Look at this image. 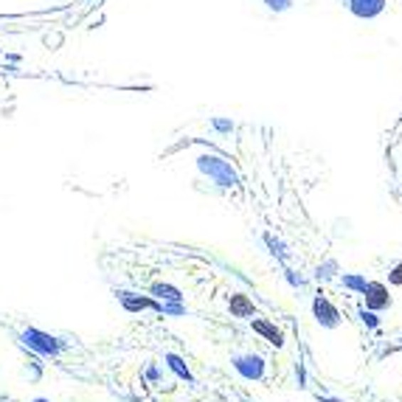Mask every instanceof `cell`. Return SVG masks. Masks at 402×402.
Returning a JSON list of instances; mask_svg holds the SVG:
<instances>
[{
    "label": "cell",
    "mask_w": 402,
    "mask_h": 402,
    "mask_svg": "<svg viewBox=\"0 0 402 402\" xmlns=\"http://www.w3.org/2000/svg\"><path fill=\"white\" fill-rule=\"evenodd\" d=\"M363 295H366V310H371V312H380V310H386L391 304L388 290H386V285H380V282H369L366 290H363Z\"/></svg>",
    "instance_id": "6"
},
{
    "label": "cell",
    "mask_w": 402,
    "mask_h": 402,
    "mask_svg": "<svg viewBox=\"0 0 402 402\" xmlns=\"http://www.w3.org/2000/svg\"><path fill=\"white\" fill-rule=\"evenodd\" d=\"M85 3H102V0H85Z\"/></svg>",
    "instance_id": "21"
},
{
    "label": "cell",
    "mask_w": 402,
    "mask_h": 402,
    "mask_svg": "<svg viewBox=\"0 0 402 402\" xmlns=\"http://www.w3.org/2000/svg\"><path fill=\"white\" fill-rule=\"evenodd\" d=\"M262 3L268 6V11L282 14V11H290V9H292V3H295V0H262Z\"/></svg>",
    "instance_id": "13"
},
{
    "label": "cell",
    "mask_w": 402,
    "mask_h": 402,
    "mask_svg": "<svg viewBox=\"0 0 402 402\" xmlns=\"http://www.w3.org/2000/svg\"><path fill=\"white\" fill-rule=\"evenodd\" d=\"M265 242H268V245H270V248H273V253H279V256H285V253H287V250H285V245H282V242H279V239H273V236H270V233H268V236H265Z\"/></svg>",
    "instance_id": "16"
},
{
    "label": "cell",
    "mask_w": 402,
    "mask_h": 402,
    "mask_svg": "<svg viewBox=\"0 0 402 402\" xmlns=\"http://www.w3.org/2000/svg\"><path fill=\"white\" fill-rule=\"evenodd\" d=\"M360 315H363V321H366L369 327H377V324H380V321H377V312H371V310H363Z\"/></svg>",
    "instance_id": "18"
},
{
    "label": "cell",
    "mask_w": 402,
    "mask_h": 402,
    "mask_svg": "<svg viewBox=\"0 0 402 402\" xmlns=\"http://www.w3.org/2000/svg\"><path fill=\"white\" fill-rule=\"evenodd\" d=\"M231 315H236V318H250V315H253V301H250L248 295H242V292L231 295Z\"/></svg>",
    "instance_id": "10"
},
{
    "label": "cell",
    "mask_w": 402,
    "mask_h": 402,
    "mask_svg": "<svg viewBox=\"0 0 402 402\" xmlns=\"http://www.w3.org/2000/svg\"><path fill=\"white\" fill-rule=\"evenodd\" d=\"M388 0H346V9L357 17V20H374L386 11Z\"/></svg>",
    "instance_id": "5"
},
{
    "label": "cell",
    "mask_w": 402,
    "mask_h": 402,
    "mask_svg": "<svg viewBox=\"0 0 402 402\" xmlns=\"http://www.w3.org/2000/svg\"><path fill=\"white\" fill-rule=\"evenodd\" d=\"M118 301H121V307H124L127 312H141V310H158V312H161V301H155V298H141V295H135V292H118Z\"/></svg>",
    "instance_id": "7"
},
{
    "label": "cell",
    "mask_w": 402,
    "mask_h": 402,
    "mask_svg": "<svg viewBox=\"0 0 402 402\" xmlns=\"http://www.w3.org/2000/svg\"><path fill=\"white\" fill-rule=\"evenodd\" d=\"M253 332H259V335H265L268 338V344L273 346H282L285 341H282V332L270 324V321H262V318H253Z\"/></svg>",
    "instance_id": "9"
},
{
    "label": "cell",
    "mask_w": 402,
    "mask_h": 402,
    "mask_svg": "<svg viewBox=\"0 0 402 402\" xmlns=\"http://www.w3.org/2000/svg\"><path fill=\"white\" fill-rule=\"evenodd\" d=\"M164 363H166V369L172 371L174 377L186 380V383H194V374H191V369L186 366V360H183L180 354H174V351H166V354H164Z\"/></svg>",
    "instance_id": "8"
},
{
    "label": "cell",
    "mask_w": 402,
    "mask_h": 402,
    "mask_svg": "<svg viewBox=\"0 0 402 402\" xmlns=\"http://www.w3.org/2000/svg\"><path fill=\"white\" fill-rule=\"evenodd\" d=\"M197 172L203 174V177H208L220 189H233L239 183V172L233 169V164L226 161L223 155H214V152L197 155Z\"/></svg>",
    "instance_id": "1"
},
{
    "label": "cell",
    "mask_w": 402,
    "mask_h": 402,
    "mask_svg": "<svg viewBox=\"0 0 402 402\" xmlns=\"http://www.w3.org/2000/svg\"><path fill=\"white\" fill-rule=\"evenodd\" d=\"M144 380H149L152 386H155V383H161V369H158L155 363H149V366L144 369Z\"/></svg>",
    "instance_id": "14"
},
{
    "label": "cell",
    "mask_w": 402,
    "mask_h": 402,
    "mask_svg": "<svg viewBox=\"0 0 402 402\" xmlns=\"http://www.w3.org/2000/svg\"><path fill=\"white\" fill-rule=\"evenodd\" d=\"M332 270H338V265H335V262H327L324 268H318V279H329Z\"/></svg>",
    "instance_id": "17"
},
{
    "label": "cell",
    "mask_w": 402,
    "mask_h": 402,
    "mask_svg": "<svg viewBox=\"0 0 402 402\" xmlns=\"http://www.w3.org/2000/svg\"><path fill=\"white\" fill-rule=\"evenodd\" d=\"M31 402H51V400H46V397H34Z\"/></svg>",
    "instance_id": "20"
},
{
    "label": "cell",
    "mask_w": 402,
    "mask_h": 402,
    "mask_svg": "<svg viewBox=\"0 0 402 402\" xmlns=\"http://www.w3.org/2000/svg\"><path fill=\"white\" fill-rule=\"evenodd\" d=\"M231 366L233 371L242 377V380H250V383H259L265 377V357L256 354V351H236L231 357Z\"/></svg>",
    "instance_id": "3"
},
{
    "label": "cell",
    "mask_w": 402,
    "mask_h": 402,
    "mask_svg": "<svg viewBox=\"0 0 402 402\" xmlns=\"http://www.w3.org/2000/svg\"><path fill=\"white\" fill-rule=\"evenodd\" d=\"M149 292L155 295V301H183V292L177 287H172V285H164V282H155L149 287Z\"/></svg>",
    "instance_id": "11"
},
{
    "label": "cell",
    "mask_w": 402,
    "mask_h": 402,
    "mask_svg": "<svg viewBox=\"0 0 402 402\" xmlns=\"http://www.w3.org/2000/svg\"><path fill=\"white\" fill-rule=\"evenodd\" d=\"M211 127H214L217 132H231V129H233V121H231V118H211Z\"/></svg>",
    "instance_id": "15"
},
{
    "label": "cell",
    "mask_w": 402,
    "mask_h": 402,
    "mask_svg": "<svg viewBox=\"0 0 402 402\" xmlns=\"http://www.w3.org/2000/svg\"><path fill=\"white\" fill-rule=\"evenodd\" d=\"M388 279H391L394 285H402V262L397 265V268H394V270H391V276H388Z\"/></svg>",
    "instance_id": "19"
},
{
    "label": "cell",
    "mask_w": 402,
    "mask_h": 402,
    "mask_svg": "<svg viewBox=\"0 0 402 402\" xmlns=\"http://www.w3.org/2000/svg\"><path fill=\"white\" fill-rule=\"evenodd\" d=\"M341 285H344L346 290L363 292V290H366V285H369V279H366V276H360V273H344V276H341Z\"/></svg>",
    "instance_id": "12"
},
{
    "label": "cell",
    "mask_w": 402,
    "mask_h": 402,
    "mask_svg": "<svg viewBox=\"0 0 402 402\" xmlns=\"http://www.w3.org/2000/svg\"><path fill=\"white\" fill-rule=\"evenodd\" d=\"M20 344L26 346L28 351L40 354V357H59L62 349H65L57 335L43 332V329H37V327H26V329L20 332Z\"/></svg>",
    "instance_id": "2"
},
{
    "label": "cell",
    "mask_w": 402,
    "mask_h": 402,
    "mask_svg": "<svg viewBox=\"0 0 402 402\" xmlns=\"http://www.w3.org/2000/svg\"><path fill=\"white\" fill-rule=\"evenodd\" d=\"M312 315H315L318 327H324V329H338L341 327V312L335 310V304L327 295H318L312 301Z\"/></svg>",
    "instance_id": "4"
}]
</instances>
